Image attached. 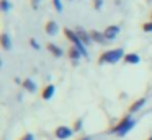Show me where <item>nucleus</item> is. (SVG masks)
Wrapping results in <instances>:
<instances>
[{
    "instance_id": "obj_25",
    "label": "nucleus",
    "mask_w": 152,
    "mask_h": 140,
    "mask_svg": "<svg viewBox=\"0 0 152 140\" xmlns=\"http://www.w3.org/2000/svg\"><path fill=\"white\" fill-rule=\"evenodd\" d=\"M147 140H152V135H151V137H149V139H147Z\"/></svg>"
},
{
    "instance_id": "obj_21",
    "label": "nucleus",
    "mask_w": 152,
    "mask_h": 140,
    "mask_svg": "<svg viewBox=\"0 0 152 140\" xmlns=\"http://www.w3.org/2000/svg\"><path fill=\"white\" fill-rule=\"evenodd\" d=\"M39 2H41V0H31V7H33V8L36 10V8H38V5H39Z\"/></svg>"
},
{
    "instance_id": "obj_14",
    "label": "nucleus",
    "mask_w": 152,
    "mask_h": 140,
    "mask_svg": "<svg viewBox=\"0 0 152 140\" xmlns=\"http://www.w3.org/2000/svg\"><path fill=\"white\" fill-rule=\"evenodd\" d=\"M67 54H69V57L72 59V60H79V59L82 57V52H80L79 49L75 47V46H72V47H69V52H67Z\"/></svg>"
},
{
    "instance_id": "obj_12",
    "label": "nucleus",
    "mask_w": 152,
    "mask_h": 140,
    "mask_svg": "<svg viewBox=\"0 0 152 140\" xmlns=\"http://www.w3.org/2000/svg\"><path fill=\"white\" fill-rule=\"evenodd\" d=\"M44 29H46V33H48L49 36H54L57 31H59L56 21H48V23H46V28H44Z\"/></svg>"
},
{
    "instance_id": "obj_2",
    "label": "nucleus",
    "mask_w": 152,
    "mask_h": 140,
    "mask_svg": "<svg viewBox=\"0 0 152 140\" xmlns=\"http://www.w3.org/2000/svg\"><path fill=\"white\" fill-rule=\"evenodd\" d=\"M72 133H74V129H70V127H67V125H59L56 129V132H54V135L59 140H66V139H69Z\"/></svg>"
},
{
    "instance_id": "obj_10",
    "label": "nucleus",
    "mask_w": 152,
    "mask_h": 140,
    "mask_svg": "<svg viewBox=\"0 0 152 140\" xmlns=\"http://www.w3.org/2000/svg\"><path fill=\"white\" fill-rule=\"evenodd\" d=\"M144 104H145V98H139V99H136L134 103L129 106V112H136V111H139Z\"/></svg>"
},
{
    "instance_id": "obj_24",
    "label": "nucleus",
    "mask_w": 152,
    "mask_h": 140,
    "mask_svg": "<svg viewBox=\"0 0 152 140\" xmlns=\"http://www.w3.org/2000/svg\"><path fill=\"white\" fill-rule=\"evenodd\" d=\"M80 140H92L90 137H83V139H80Z\"/></svg>"
},
{
    "instance_id": "obj_6",
    "label": "nucleus",
    "mask_w": 152,
    "mask_h": 140,
    "mask_svg": "<svg viewBox=\"0 0 152 140\" xmlns=\"http://www.w3.org/2000/svg\"><path fill=\"white\" fill-rule=\"evenodd\" d=\"M75 33H77L79 39L83 42V44H88V42L92 41V38H90V33H87L83 28H77V29H75Z\"/></svg>"
},
{
    "instance_id": "obj_3",
    "label": "nucleus",
    "mask_w": 152,
    "mask_h": 140,
    "mask_svg": "<svg viewBox=\"0 0 152 140\" xmlns=\"http://www.w3.org/2000/svg\"><path fill=\"white\" fill-rule=\"evenodd\" d=\"M64 36H66V38L69 39V41L72 42L74 46H75V47H79L80 44H83V42L79 39L77 33H75V31H72V29H69V28H64Z\"/></svg>"
},
{
    "instance_id": "obj_15",
    "label": "nucleus",
    "mask_w": 152,
    "mask_h": 140,
    "mask_svg": "<svg viewBox=\"0 0 152 140\" xmlns=\"http://www.w3.org/2000/svg\"><path fill=\"white\" fill-rule=\"evenodd\" d=\"M23 88H25V90H28L30 93H34V91H36V83H34L31 78H26V80L23 81Z\"/></svg>"
},
{
    "instance_id": "obj_22",
    "label": "nucleus",
    "mask_w": 152,
    "mask_h": 140,
    "mask_svg": "<svg viewBox=\"0 0 152 140\" xmlns=\"http://www.w3.org/2000/svg\"><path fill=\"white\" fill-rule=\"evenodd\" d=\"M30 44L33 46L34 49H39V44H38V42H36V39H31V41H30Z\"/></svg>"
},
{
    "instance_id": "obj_8",
    "label": "nucleus",
    "mask_w": 152,
    "mask_h": 140,
    "mask_svg": "<svg viewBox=\"0 0 152 140\" xmlns=\"http://www.w3.org/2000/svg\"><path fill=\"white\" fill-rule=\"evenodd\" d=\"M90 38H92V41L98 42V44H105V41H106L105 34H103V33L95 31V29H92V31H90Z\"/></svg>"
},
{
    "instance_id": "obj_16",
    "label": "nucleus",
    "mask_w": 152,
    "mask_h": 140,
    "mask_svg": "<svg viewBox=\"0 0 152 140\" xmlns=\"http://www.w3.org/2000/svg\"><path fill=\"white\" fill-rule=\"evenodd\" d=\"M10 8H12V3L8 0H0V10L2 12H8Z\"/></svg>"
},
{
    "instance_id": "obj_7",
    "label": "nucleus",
    "mask_w": 152,
    "mask_h": 140,
    "mask_svg": "<svg viewBox=\"0 0 152 140\" xmlns=\"http://www.w3.org/2000/svg\"><path fill=\"white\" fill-rule=\"evenodd\" d=\"M0 44H2V49H5V51H10L12 49V41H10V36L7 33H2L0 34Z\"/></svg>"
},
{
    "instance_id": "obj_11",
    "label": "nucleus",
    "mask_w": 152,
    "mask_h": 140,
    "mask_svg": "<svg viewBox=\"0 0 152 140\" xmlns=\"http://www.w3.org/2000/svg\"><path fill=\"white\" fill-rule=\"evenodd\" d=\"M48 49H49V52L54 55V57H62L64 55V51L59 47V46H56V44H51L49 42V44H48Z\"/></svg>"
},
{
    "instance_id": "obj_19",
    "label": "nucleus",
    "mask_w": 152,
    "mask_h": 140,
    "mask_svg": "<svg viewBox=\"0 0 152 140\" xmlns=\"http://www.w3.org/2000/svg\"><path fill=\"white\" fill-rule=\"evenodd\" d=\"M102 5H103V0H93V8L95 10H102Z\"/></svg>"
},
{
    "instance_id": "obj_4",
    "label": "nucleus",
    "mask_w": 152,
    "mask_h": 140,
    "mask_svg": "<svg viewBox=\"0 0 152 140\" xmlns=\"http://www.w3.org/2000/svg\"><path fill=\"white\" fill-rule=\"evenodd\" d=\"M103 34H105L106 39H115L116 36L119 34V26H118V25H110L108 28H105Z\"/></svg>"
},
{
    "instance_id": "obj_23",
    "label": "nucleus",
    "mask_w": 152,
    "mask_h": 140,
    "mask_svg": "<svg viewBox=\"0 0 152 140\" xmlns=\"http://www.w3.org/2000/svg\"><path fill=\"white\" fill-rule=\"evenodd\" d=\"M80 125H82V120H75V125H74V130H79L80 129Z\"/></svg>"
},
{
    "instance_id": "obj_13",
    "label": "nucleus",
    "mask_w": 152,
    "mask_h": 140,
    "mask_svg": "<svg viewBox=\"0 0 152 140\" xmlns=\"http://www.w3.org/2000/svg\"><path fill=\"white\" fill-rule=\"evenodd\" d=\"M139 60H141V57H139L137 54H134V52H131V54H126V55H124V62H126V64L136 65V64H139Z\"/></svg>"
},
{
    "instance_id": "obj_17",
    "label": "nucleus",
    "mask_w": 152,
    "mask_h": 140,
    "mask_svg": "<svg viewBox=\"0 0 152 140\" xmlns=\"http://www.w3.org/2000/svg\"><path fill=\"white\" fill-rule=\"evenodd\" d=\"M51 2H53V5H54V8H56L57 13L62 12V2H61V0H51Z\"/></svg>"
},
{
    "instance_id": "obj_18",
    "label": "nucleus",
    "mask_w": 152,
    "mask_h": 140,
    "mask_svg": "<svg viewBox=\"0 0 152 140\" xmlns=\"http://www.w3.org/2000/svg\"><path fill=\"white\" fill-rule=\"evenodd\" d=\"M142 29H144L145 33H152V21H147L142 25Z\"/></svg>"
},
{
    "instance_id": "obj_9",
    "label": "nucleus",
    "mask_w": 152,
    "mask_h": 140,
    "mask_svg": "<svg viewBox=\"0 0 152 140\" xmlns=\"http://www.w3.org/2000/svg\"><path fill=\"white\" fill-rule=\"evenodd\" d=\"M54 93H56V86H54V85H48L43 90V93H41V98H43V99H51V98L54 96Z\"/></svg>"
},
{
    "instance_id": "obj_20",
    "label": "nucleus",
    "mask_w": 152,
    "mask_h": 140,
    "mask_svg": "<svg viewBox=\"0 0 152 140\" xmlns=\"http://www.w3.org/2000/svg\"><path fill=\"white\" fill-rule=\"evenodd\" d=\"M34 137H33V133H25L23 137H20V140H33Z\"/></svg>"
},
{
    "instance_id": "obj_5",
    "label": "nucleus",
    "mask_w": 152,
    "mask_h": 140,
    "mask_svg": "<svg viewBox=\"0 0 152 140\" xmlns=\"http://www.w3.org/2000/svg\"><path fill=\"white\" fill-rule=\"evenodd\" d=\"M129 122H131V117H129V116H126V117H123V119L119 120V122L116 124L115 127H111L110 130H111V132H115V133H119V132H121V130L124 129L126 125H128Z\"/></svg>"
},
{
    "instance_id": "obj_1",
    "label": "nucleus",
    "mask_w": 152,
    "mask_h": 140,
    "mask_svg": "<svg viewBox=\"0 0 152 140\" xmlns=\"http://www.w3.org/2000/svg\"><path fill=\"white\" fill-rule=\"evenodd\" d=\"M124 51L123 49H111V51H106L103 52L102 55H100L98 59V64H116L118 60H121V59H124Z\"/></svg>"
}]
</instances>
